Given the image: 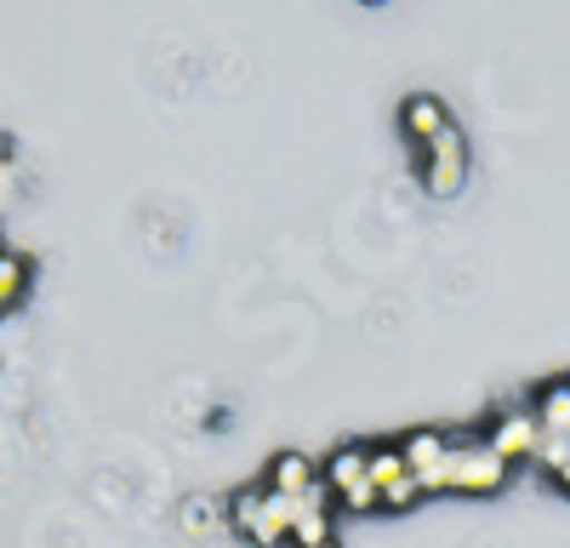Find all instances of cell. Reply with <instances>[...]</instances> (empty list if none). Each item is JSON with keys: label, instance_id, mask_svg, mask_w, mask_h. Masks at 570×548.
<instances>
[{"label": "cell", "instance_id": "6da1fadb", "mask_svg": "<svg viewBox=\"0 0 570 548\" xmlns=\"http://www.w3.org/2000/svg\"><path fill=\"white\" fill-rule=\"evenodd\" d=\"M292 520H297V502L268 491V486H257V491L246 486V491H234V502H228V526L240 531L246 542H263V548L292 542Z\"/></svg>", "mask_w": 570, "mask_h": 548}, {"label": "cell", "instance_id": "7a4b0ae2", "mask_svg": "<svg viewBox=\"0 0 570 548\" xmlns=\"http://www.w3.org/2000/svg\"><path fill=\"white\" fill-rule=\"evenodd\" d=\"M456 440V463H451V491L456 497H497L513 474V463L480 434H451Z\"/></svg>", "mask_w": 570, "mask_h": 548}, {"label": "cell", "instance_id": "3957f363", "mask_svg": "<svg viewBox=\"0 0 570 548\" xmlns=\"http://www.w3.org/2000/svg\"><path fill=\"white\" fill-rule=\"evenodd\" d=\"M416 177H422V195H434V200L462 195V183H468V137H462V126H445L428 149H416Z\"/></svg>", "mask_w": 570, "mask_h": 548}, {"label": "cell", "instance_id": "277c9868", "mask_svg": "<svg viewBox=\"0 0 570 548\" xmlns=\"http://www.w3.org/2000/svg\"><path fill=\"white\" fill-rule=\"evenodd\" d=\"M400 457H405V469L411 480L422 486V497H440L451 491V463H456V440L445 429H411L405 440H394Z\"/></svg>", "mask_w": 570, "mask_h": 548}, {"label": "cell", "instance_id": "5b68a950", "mask_svg": "<svg viewBox=\"0 0 570 548\" xmlns=\"http://www.w3.org/2000/svg\"><path fill=\"white\" fill-rule=\"evenodd\" d=\"M485 440L508 457V463H537V451H542V423H537L531 405H502Z\"/></svg>", "mask_w": 570, "mask_h": 548}, {"label": "cell", "instance_id": "8992f818", "mask_svg": "<svg viewBox=\"0 0 570 548\" xmlns=\"http://www.w3.org/2000/svg\"><path fill=\"white\" fill-rule=\"evenodd\" d=\"M400 126H405V137H411L416 149H428V144H434L445 126H456V120H451V109L434 98V91H411V98L400 104Z\"/></svg>", "mask_w": 570, "mask_h": 548}, {"label": "cell", "instance_id": "52a82bcc", "mask_svg": "<svg viewBox=\"0 0 570 548\" xmlns=\"http://www.w3.org/2000/svg\"><path fill=\"white\" fill-rule=\"evenodd\" d=\"M320 480L331 486V497H354L360 486H371V446H343L320 463Z\"/></svg>", "mask_w": 570, "mask_h": 548}, {"label": "cell", "instance_id": "ba28073f", "mask_svg": "<svg viewBox=\"0 0 570 548\" xmlns=\"http://www.w3.org/2000/svg\"><path fill=\"white\" fill-rule=\"evenodd\" d=\"M263 486L297 502V497H308L320 486V463H314V457H303V451H279L274 463H268V480Z\"/></svg>", "mask_w": 570, "mask_h": 548}, {"label": "cell", "instance_id": "9c48e42d", "mask_svg": "<svg viewBox=\"0 0 570 548\" xmlns=\"http://www.w3.org/2000/svg\"><path fill=\"white\" fill-rule=\"evenodd\" d=\"M531 411H537V423L542 434H570V378H553L531 394Z\"/></svg>", "mask_w": 570, "mask_h": 548}, {"label": "cell", "instance_id": "30bf717a", "mask_svg": "<svg viewBox=\"0 0 570 548\" xmlns=\"http://www.w3.org/2000/svg\"><path fill=\"white\" fill-rule=\"evenodd\" d=\"M411 469H405V457H400V446H371V486L376 491H389L394 480H405Z\"/></svg>", "mask_w": 570, "mask_h": 548}, {"label": "cell", "instance_id": "8fae6325", "mask_svg": "<svg viewBox=\"0 0 570 548\" xmlns=\"http://www.w3.org/2000/svg\"><path fill=\"white\" fill-rule=\"evenodd\" d=\"M23 286H29V263L12 257V252H0V314L23 297Z\"/></svg>", "mask_w": 570, "mask_h": 548}, {"label": "cell", "instance_id": "7c38bea8", "mask_svg": "<svg viewBox=\"0 0 570 548\" xmlns=\"http://www.w3.org/2000/svg\"><path fill=\"white\" fill-rule=\"evenodd\" d=\"M416 502H422V486H416L411 474L394 480V486L383 491V509H389V515H405V509H416Z\"/></svg>", "mask_w": 570, "mask_h": 548}, {"label": "cell", "instance_id": "4fadbf2b", "mask_svg": "<svg viewBox=\"0 0 570 548\" xmlns=\"http://www.w3.org/2000/svg\"><path fill=\"white\" fill-rule=\"evenodd\" d=\"M548 480H553V486H559V491H564V497H570V463H564V469H553V474H548Z\"/></svg>", "mask_w": 570, "mask_h": 548}, {"label": "cell", "instance_id": "5bb4252c", "mask_svg": "<svg viewBox=\"0 0 570 548\" xmlns=\"http://www.w3.org/2000/svg\"><path fill=\"white\" fill-rule=\"evenodd\" d=\"M320 548H343V542H337V537H331V542H320Z\"/></svg>", "mask_w": 570, "mask_h": 548}]
</instances>
